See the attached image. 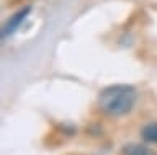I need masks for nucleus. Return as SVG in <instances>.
I'll return each mask as SVG.
<instances>
[{
  "label": "nucleus",
  "instance_id": "nucleus-3",
  "mask_svg": "<svg viewBox=\"0 0 157 155\" xmlns=\"http://www.w3.org/2000/svg\"><path fill=\"white\" fill-rule=\"evenodd\" d=\"M141 135H142V139H144L146 142L155 144L157 142V123H151V124L144 126L142 131H141Z\"/></svg>",
  "mask_w": 157,
  "mask_h": 155
},
{
  "label": "nucleus",
  "instance_id": "nucleus-2",
  "mask_svg": "<svg viewBox=\"0 0 157 155\" xmlns=\"http://www.w3.org/2000/svg\"><path fill=\"white\" fill-rule=\"evenodd\" d=\"M29 12H31V7H25L20 12L15 13V15L10 18L7 23H5V26H3V30H2V38H8L10 35H13V33L20 28V25L23 23V20L28 17Z\"/></svg>",
  "mask_w": 157,
  "mask_h": 155
},
{
  "label": "nucleus",
  "instance_id": "nucleus-1",
  "mask_svg": "<svg viewBox=\"0 0 157 155\" xmlns=\"http://www.w3.org/2000/svg\"><path fill=\"white\" fill-rule=\"evenodd\" d=\"M136 96V90L131 85H113L100 93L98 103H100V108L108 114L121 116L132 109Z\"/></svg>",
  "mask_w": 157,
  "mask_h": 155
},
{
  "label": "nucleus",
  "instance_id": "nucleus-4",
  "mask_svg": "<svg viewBox=\"0 0 157 155\" xmlns=\"http://www.w3.org/2000/svg\"><path fill=\"white\" fill-rule=\"evenodd\" d=\"M124 153L126 155H157L152 149L149 147H144V145H139V144H131L124 149Z\"/></svg>",
  "mask_w": 157,
  "mask_h": 155
}]
</instances>
